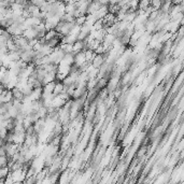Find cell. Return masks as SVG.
Listing matches in <instances>:
<instances>
[{
	"instance_id": "1",
	"label": "cell",
	"mask_w": 184,
	"mask_h": 184,
	"mask_svg": "<svg viewBox=\"0 0 184 184\" xmlns=\"http://www.w3.org/2000/svg\"><path fill=\"white\" fill-rule=\"evenodd\" d=\"M8 172H9V167L1 168V178L2 179H5V176H8Z\"/></svg>"
}]
</instances>
